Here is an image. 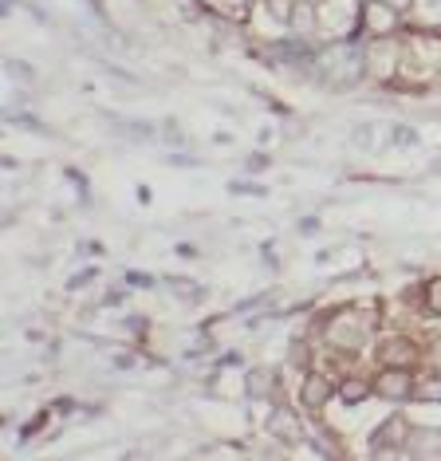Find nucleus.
I'll return each instance as SVG.
<instances>
[{
  "mask_svg": "<svg viewBox=\"0 0 441 461\" xmlns=\"http://www.w3.org/2000/svg\"><path fill=\"white\" fill-rule=\"evenodd\" d=\"M311 71L331 91H343V87H355L366 76V56L355 44H346V40H335V44H328L311 59Z\"/></svg>",
  "mask_w": 441,
  "mask_h": 461,
  "instance_id": "nucleus-1",
  "label": "nucleus"
},
{
  "mask_svg": "<svg viewBox=\"0 0 441 461\" xmlns=\"http://www.w3.org/2000/svg\"><path fill=\"white\" fill-rule=\"evenodd\" d=\"M371 386L386 402H406V398H414V371L410 366H382Z\"/></svg>",
  "mask_w": 441,
  "mask_h": 461,
  "instance_id": "nucleus-2",
  "label": "nucleus"
},
{
  "mask_svg": "<svg viewBox=\"0 0 441 461\" xmlns=\"http://www.w3.org/2000/svg\"><path fill=\"white\" fill-rule=\"evenodd\" d=\"M265 429H268V438L272 442H280L284 449H292V446H300L303 442V422H300V414L292 411V406H272V414H268V422H265Z\"/></svg>",
  "mask_w": 441,
  "mask_h": 461,
  "instance_id": "nucleus-3",
  "label": "nucleus"
},
{
  "mask_svg": "<svg viewBox=\"0 0 441 461\" xmlns=\"http://www.w3.org/2000/svg\"><path fill=\"white\" fill-rule=\"evenodd\" d=\"M406 438H410V422H406L402 414H391L386 422L374 426L371 454H394V449H406Z\"/></svg>",
  "mask_w": 441,
  "mask_h": 461,
  "instance_id": "nucleus-4",
  "label": "nucleus"
},
{
  "mask_svg": "<svg viewBox=\"0 0 441 461\" xmlns=\"http://www.w3.org/2000/svg\"><path fill=\"white\" fill-rule=\"evenodd\" d=\"M374 359L382 366H414L418 348H414V339H406V335H391V339L378 343Z\"/></svg>",
  "mask_w": 441,
  "mask_h": 461,
  "instance_id": "nucleus-5",
  "label": "nucleus"
},
{
  "mask_svg": "<svg viewBox=\"0 0 441 461\" xmlns=\"http://www.w3.org/2000/svg\"><path fill=\"white\" fill-rule=\"evenodd\" d=\"M339 391V386H335L328 375H308V379H303V386H300V402L308 406L311 414H320L323 406L331 402V394Z\"/></svg>",
  "mask_w": 441,
  "mask_h": 461,
  "instance_id": "nucleus-6",
  "label": "nucleus"
},
{
  "mask_svg": "<svg viewBox=\"0 0 441 461\" xmlns=\"http://www.w3.org/2000/svg\"><path fill=\"white\" fill-rule=\"evenodd\" d=\"M398 16L402 13H394V8L382 5V0H366L363 5V24H366V32H374V36H391L398 28Z\"/></svg>",
  "mask_w": 441,
  "mask_h": 461,
  "instance_id": "nucleus-7",
  "label": "nucleus"
},
{
  "mask_svg": "<svg viewBox=\"0 0 441 461\" xmlns=\"http://www.w3.org/2000/svg\"><path fill=\"white\" fill-rule=\"evenodd\" d=\"M245 391H248V398H276L280 375L272 371V366H252L245 375Z\"/></svg>",
  "mask_w": 441,
  "mask_h": 461,
  "instance_id": "nucleus-8",
  "label": "nucleus"
},
{
  "mask_svg": "<svg viewBox=\"0 0 441 461\" xmlns=\"http://www.w3.org/2000/svg\"><path fill=\"white\" fill-rule=\"evenodd\" d=\"M406 449H410L414 457H434V454H441V429H434V426H426V429H410Z\"/></svg>",
  "mask_w": 441,
  "mask_h": 461,
  "instance_id": "nucleus-9",
  "label": "nucleus"
},
{
  "mask_svg": "<svg viewBox=\"0 0 441 461\" xmlns=\"http://www.w3.org/2000/svg\"><path fill=\"white\" fill-rule=\"evenodd\" d=\"M315 24H320V8H315V0H296L288 28H292V32H311Z\"/></svg>",
  "mask_w": 441,
  "mask_h": 461,
  "instance_id": "nucleus-10",
  "label": "nucleus"
},
{
  "mask_svg": "<svg viewBox=\"0 0 441 461\" xmlns=\"http://www.w3.org/2000/svg\"><path fill=\"white\" fill-rule=\"evenodd\" d=\"M335 394L343 398V406H359V402H366V398L374 394V386H371V383H363V379H343Z\"/></svg>",
  "mask_w": 441,
  "mask_h": 461,
  "instance_id": "nucleus-11",
  "label": "nucleus"
},
{
  "mask_svg": "<svg viewBox=\"0 0 441 461\" xmlns=\"http://www.w3.org/2000/svg\"><path fill=\"white\" fill-rule=\"evenodd\" d=\"M414 398L418 402H441V371H429L414 379Z\"/></svg>",
  "mask_w": 441,
  "mask_h": 461,
  "instance_id": "nucleus-12",
  "label": "nucleus"
},
{
  "mask_svg": "<svg viewBox=\"0 0 441 461\" xmlns=\"http://www.w3.org/2000/svg\"><path fill=\"white\" fill-rule=\"evenodd\" d=\"M422 308L429 316H441V276H429L422 288Z\"/></svg>",
  "mask_w": 441,
  "mask_h": 461,
  "instance_id": "nucleus-13",
  "label": "nucleus"
},
{
  "mask_svg": "<svg viewBox=\"0 0 441 461\" xmlns=\"http://www.w3.org/2000/svg\"><path fill=\"white\" fill-rule=\"evenodd\" d=\"M265 8H268V16L276 20V24H288V20H292V8H296V0H265Z\"/></svg>",
  "mask_w": 441,
  "mask_h": 461,
  "instance_id": "nucleus-14",
  "label": "nucleus"
},
{
  "mask_svg": "<svg viewBox=\"0 0 441 461\" xmlns=\"http://www.w3.org/2000/svg\"><path fill=\"white\" fill-rule=\"evenodd\" d=\"M4 68H8V71H13V76H16V79H24V83H32V79H36V76H32V71H28L24 64H16V59H8V64H4Z\"/></svg>",
  "mask_w": 441,
  "mask_h": 461,
  "instance_id": "nucleus-15",
  "label": "nucleus"
},
{
  "mask_svg": "<svg viewBox=\"0 0 441 461\" xmlns=\"http://www.w3.org/2000/svg\"><path fill=\"white\" fill-rule=\"evenodd\" d=\"M217 5H220V8H229V13H245L252 0H217Z\"/></svg>",
  "mask_w": 441,
  "mask_h": 461,
  "instance_id": "nucleus-16",
  "label": "nucleus"
},
{
  "mask_svg": "<svg viewBox=\"0 0 441 461\" xmlns=\"http://www.w3.org/2000/svg\"><path fill=\"white\" fill-rule=\"evenodd\" d=\"M382 5H391V8H394V13H410V8H414V5H418V0H382Z\"/></svg>",
  "mask_w": 441,
  "mask_h": 461,
  "instance_id": "nucleus-17",
  "label": "nucleus"
},
{
  "mask_svg": "<svg viewBox=\"0 0 441 461\" xmlns=\"http://www.w3.org/2000/svg\"><path fill=\"white\" fill-rule=\"evenodd\" d=\"M394 139H398V142H410V146H414V142H418V134H414V131H406V127H398Z\"/></svg>",
  "mask_w": 441,
  "mask_h": 461,
  "instance_id": "nucleus-18",
  "label": "nucleus"
},
{
  "mask_svg": "<svg viewBox=\"0 0 441 461\" xmlns=\"http://www.w3.org/2000/svg\"><path fill=\"white\" fill-rule=\"evenodd\" d=\"M91 276H94V272H91V268H87V272H79V276H76V280H71V285H68V288H83V285H87V280H91Z\"/></svg>",
  "mask_w": 441,
  "mask_h": 461,
  "instance_id": "nucleus-19",
  "label": "nucleus"
},
{
  "mask_svg": "<svg viewBox=\"0 0 441 461\" xmlns=\"http://www.w3.org/2000/svg\"><path fill=\"white\" fill-rule=\"evenodd\" d=\"M422 5L429 8V13H437V8H441V0H422Z\"/></svg>",
  "mask_w": 441,
  "mask_h": 461,
  "instance_id": "nucleus-20",
  "label": "nucleus"
},
{
  "mask_svg": "<svg viewBox=\"0 0 441 461\" xmlns=\"http://www.w3.org/2000/svg\"><path fill=\"white\" fill-rule=\"evenodd\" d=\"M434 355H437V359H441V339H437V343H434Z\"/></svg>",
  "mask_w": 441,
  "mask_h": 461,
  "instance_id": "nucleus-21",
  "label": "nucleus"
}]
</instances>
